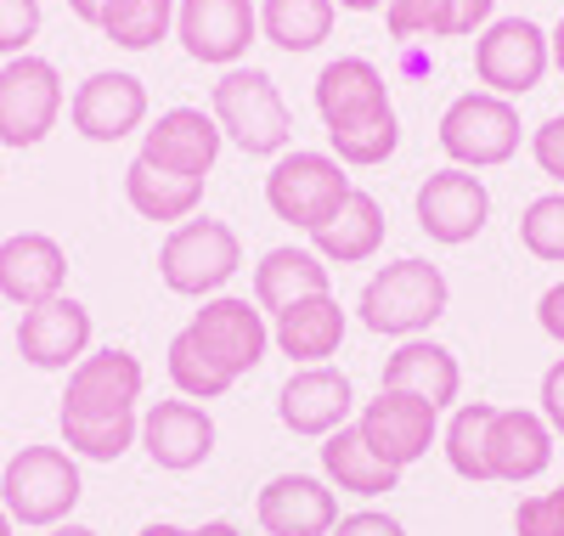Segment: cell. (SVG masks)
Listing matches in <instances>:
<instances>
[{
	"label": "cell",
	"instance_id": "ee69618b",
	"mask_svg": "<svg viewBox=\"0 0 564 536\" xmlns=\"http://www.w3.org/2000/svg\"><path fill=\"white\" fill-rule=\"evenodd\" d=\"M135 536H186V525H170V519H153V525H141Z\"/></svg>",
	"mask_w": 564,
	"mask_h": 536
},
{
	"label": "cell",
	"instance_id": "8d00e7d4",
	"mask_svg": "<svg viewBox=\"0 0 564 536\" xmlns=\"http://www.w3.org/2000/svg\"><path fill=\"white\" fill-rule=\"evenodd\" d=\"M531 159H536V170H542L547 181L564 186V114L542 119V130L531 136Z\"/></svg>",
	"mask_w": 564,
	"mask_h": 536
},
{
	"label": "cell",
	"instance_id": "74e56055",
	"mask_svg": "<svg viewBox=\"0 0 564 536\" xmlns=\"http://www.w3.org/2000/svg\"><path fill=\"white\" fill-rule=\"evenodd\" d=\"M327 536H406V525L384 508H356V514H339V525Z\"/></svg>",
	"mask_w": 564,
	"mask_h": 536
},
{
	"label": "cell",
	"instance_id": "52a82bcc",
	"mask_svg": "<svg viewBox=\"0 0 564 536\" xmlns=\"http://www.w3.org/2000/svg\"><path fill=\"white\" fill-rule=\"evenodd\" d=\"M435 141L457 170H497L520 153V108L491 90H463L446 103Z\"/></svg>",
	"mask_w": 564,
	"mask_h": 536
},
{
	"label": "cell",
	"instance_id": "1f68e13d",
	"mask_svg": "<svg viewBox=\"0 0 564 536\" xmlns=\"http://www.w3.org/2000/svg\"><path fill=\"white\" fill-rule=\"evenodd\" d=\"M486 424H491V401H463L441 435L446 447V463L457 480H475V485H491V463H486Z\"/></svg>",
	"mask_w": 564,
	"mask_h": 536
},
{
	"label": "cell",
	"instance_id": "7a4b0ae2",
	"mask_svg": "<svg viewBox=\"0 0 564 536\" xmlns=\"http://www.w3.org/2000/svg\"><path fill=\"white\" fill-rule=\"evenodd\" d=\"M316 114L327 125V148L345 170H372L401 148L390 79L367 57H334L316 74Z\"/></svg>",
	"mask_w": 564,
	"mask_h": 536
},
{
	"label": "cell",
	"instance_id": "3957f363",
	"mask_svg": "<svg viewBox=\"0 0 564 536\" xmlns=\"http://www.w3.org/2000/svg\"><path fill=\"white\" fill-rule=\"evenodd\" d=\"M209 114L220 125V136L249 159H282L294 141V114L282 103V90L265 68H220L215 90H209Z\"/></svg>",
	"mask_w": 564,
	"mask_h": 536
},
{
	"label": "cell",
	"instance_id": "e575fe53",
	"mask_svg": "<svg viewBox=\"0 0 564 536\" xmlns=\"http://www.w3.org/2000/svg\"><path fill=\"white\" fill-rule=\"evenodd\" d=\"M40 0H0V57H23L40 40Z\"/></svg>",
	"mask_w": 564,
	"mask_h": 536
},
{
	"label": "cell",
	"instance_id": "7bdbcfd3",
	"mask_svg": "<svg viewBox=\"0 0 564 536\" xmlns=\"http://www.w3.org/2000/svg\"><path fill=\"white\" fill-rule=\"evenodd\" d=\"M547 52H553V68L564 74V18L553 23V34H547Z\"/></svg>",
	"mask_w": 564,
	"mask_h": 536
},
{
	"label": "cell",
	"instance_id": "ba28073f",
	"mask_svg": "<svg viewBox=\"0 0 564 536\" xmlns=\"http://www.w3.org/2000/svg\"><path fill=\"white\" fill-rule=\"evenodd\" d=\"M350 199V170L334 153L294 148L282 153L265 175V204L276 221H289L294 232H316L322 221H334V210Z\"/></svg>",
	"mask_w": 564,
	"mask_h": 536
},
{
	"label": "cell",
	"instance_id": "ffe728a7",
	"mask_svg": "<svg viewBox=\"0 0 564 536\" xmlns=\"http://www.w3.org/2000/svg\"><path fill=\"white\" fill-rule=\"evenodd\" d=\"M254 519L265 536H327L339 525V497L316 474H276L260 485Z\"/></svg>",
	"mask_w": 564,
	"mask_h": 536
},
{
	"label": "cell",
	"instance_id": "60d3db41",
	"mask_svg": "<svg viewBox=\"0 0 564 536\" xmlns=\"http://www.w3.org/2000/svg\"><path fill=\"white\" fill-rule=\"evenodd\" d=\"M68 12L90 29H102V12H108V0H68Z\"/></svg>",
	"mask_w": 564,
	"mask_h": 536
},
{
	"label": "cell",
	"instance_id": "7dc6e473",
	"mask_svg": "<svg viewBox=\"0 0 564 536\" xmlns=\"http://www.w3.org/2000/svg\"><path fill=\"white\" fill-rule=\"evenodd\" d=\"M0 536H12V514L7 508H0Z\"/></svg>",
	"mask_w": 564,
	"mask_h": 536
},
{
	"label": "cell",
	"instance_id": "d4e9b609",
	"mask_svg": "<svg viewBox=\"0 0 564 536\" xmlns=\"http://www.w3.org/2000/svg\"><path fill=\"white\" fill-rule=\"evenodd\" d=\"M384 232H390L384 204L372 199V192L350 186V199L334 210V221H322V226L311 232V243H316V255H322L327 266H367L372 255L384 249Z\"/></svg>",
	"mask_w": 564,
	"mask_h": 536
},
{
	"label": "cell",
	"instance_id": "ac0fdd59",
	"mask_svg": "<svg viewBox=\"0 0 564 536\" xmlns=\"http://www.w3.org/2000/svg\"><path fill=\"white\" fill-rule=\"evenodd\" d=\"M18 356L40 373H74L90 356V311L68 294L23 311L18 322Z\"/></svg>",
	"mask_w": 564,
	"mask_h": 536
},
{
	"label": "cell",
	"instance_id": "4dcf8cb0",
	"mask_svg": "<svg viewBox=\"0 0 564 536\" xmlns=\"http://www.w3.org/2000/svg\"><path fill=\"white\" fill-rule=\"evenodd\" d=\"M164 367H170V384L181 389L186 401H220L226 389L238 384V378H231V373H226V367H220V362L204 351V339H198L193 328H181V333L170 339Z\"/></svg>",
	"mask_w": 564,
	"mask_h": 536
},
{
	"label": "cell",
	"instance_id": "f6af8a7d",
	"mask_svg": "<svg viewBox=\"0 0 564 536\" xmlns=\"http://www.w3.org/2000/svg\"><path fill=\"white\" fill-rule=\"evenodd\" d=\"M334 7H345V12H384L390 0H334Z\"/></svg>",
	"mask_w": 564,
	"mask_h": 536
},
{
	"label": "cell",
	"instance_id": "f546056e",
	"mask_svg": "<svg viewBox=\"0 0 564 536\" xmlns=\"http://www.w3.org/2000/svg\"><path fill=\"white\" fill-rule=\"evenodd\" d=\"M339 7L334 0H260V34L276 52H316V45L334 34Z\"/></svg>",
	"mask_w": 564,
	"mask_h": 536
},
{
	"label": "cell",
	"instance_id": "7402d4cb",
	"mask_svg": "<svg viewBox=\"0 0 564 536\" xmlns=\"http://www.w3.org/2000/svg\"><path fill=\"white\" fill-rule=\"evenodd\" d=\"M486 463H491V480H508V485H525V480L547 474V463H553V429H547V418L525 412V407H491Z\"/></svg>",
	"mask_w": 564,
	"mask_h": 536
},
{
	"label": "cell",
	"instance_id": "7c38bea8",
	"mask_svg": "<svg viewBox=\"0 0 564 536\" xmlns=\"http://www.w3.org/2000/svg\"><path fill=\"white\" fill-rule=\"evenodd\" d=\"M412 210H417L423 237L446 243V249H463V243H475V237L486 232V221H491V192H486V181H480L475 170L446 164V170H435L430 181L417 186Z\"/></svg>",
	"mask_w": 564,
	"mask_h": 536
},
{
	"label": "cell",
	"instance_id": "83f0119b",
	"mask_svg": "<svg viewBox=\"0 0 564 536\" xmlns=\"http://www.w3.org/2000/svg\"><path fill=\"white\" fill-rule=\"evenodd\" d=\"M322 480L334 485V492H350V497H384V492L401 485V469H390L361 441V429L345 424L322 441Z\"/></svg>",
	"mask_w": 564,
	"mask_h": 536
},
{
	"label": "cell",
	"instance_id": "9c48e42d",
	"mask_svg": "<svg viewBox=\"0 0 564 536\" xmlns=\"http://www.w3.org/2000/svg\"><path fill=\"white\" fill-rule=\"evenodd\" d=\"M63 119V74L34 52L0 68V148H40Z\"/></svg>",
	"mask_w": 564,
	"mask_h": 536
},
{
	"label": "cell",
	"instance_id": "9a60e30c",
	"mask_svg": "<svg viewBox=\"0 0 564 536\" xmlns=\"http://www.w3.org/2000/svg\"><path fill=\"white\" fill-rule=\"evenodd\" d=\"M356 412V384L339 367H300L289 373V384L276 389V418L282 429L305 435V441H327L334 429H345Z\"/></svg>",
	"mask_w": 564,
	"mask_h": 536
},
{
	"label": "cell",
	"instance_id": "484cf974",
	"mask_svg": "<svg viewBox=\"0 0 564 536\" xmlns=\"http://www.w3.org/2000/svg\"><path fill=\"white\" fill-rule=\"evenodd\" d=\"M311 294H334L327 282V260L316 249H300V243H282V249H265L260 266H254V305L265 317L289 311Z\"/></svg>",
	"mask_w": 564,
	"mask_h": 536
},
{
	"label": "cell",
	"instance_id": "44dd1931",
	"mask_svg": "<svg viewBox=\"0 0 564 536\" xmlns=\"http://www.w3.org/2000/svg\"><path fill=\"white\" fill-rule=\"evenodd\" d=\"M68 282V255L57 237L45 232H12L7 243H0V294H7L12 305L34 311L45 300H57Z\"/></svg>",
	"mask_w": 564,
	"mask_h": 536
},
{
	"label": "cell",
	"instance_id": "8992f818",
	"mask_svg": "<svg viewBox=\"0 0 564 536\" xmlns=\"http://www.w3.org/2000/svg\"><path fill=\"white\" fill-rule=\"evenodd\" d=\"M243 266V243L226 221H209V215H193L170 226L164 249H159V277L170 294L181 300H215L220 288L238 277Z\"/></svg>",
	"mask_w": 564,
	"mask_h": 536
},
{
	"label": "cell",
	"instance_id": "f35d334b",
	"mask_svg": "<svg viewBox=\"0 0 564 536\" xmlns=\"http://www.w3.org/2000/svg\"><path fill=\"white\" fill-rule=\"evenodd\" d=\"M542 407V418H547V429H553V441H564V356L542 373V396H536Z\"/></svg>",
	"mask_w": 564,
	"mask_h": 536
},
{
	"label": "cell",
	"instance_id": "d6986e66",
	"mask_svg": "<svg viewBox=\"0 0 564 536\" xmlns=\"http://www.w3.org/2000/svg\"><path fill=\"white\" fill-rule=\"evenodd\" d=\"M68 119L85 141H124L130 130L148 125V85L124 68H102L74 90Z\"/></svg>",
	"mask_w": 564,
	"mask_h": 536
},
{
	"label": "cell",
	"instance_id": "4316f807",
	"mask_svg": "<svg viewBox=\"0 0 564 536\" xmlns=\"http://www.w3.org/2000/svg\"><path fill=\"white\" fill-rule=\"evenodd\" d=\"M491 12H497V0H390L384 29L401 45H412V40H463V34L486 29Z\"/></svg>",
	"mask_w": 564,
	"mask_h": 536
},
{
	"label": "cell",
	"instance_id": "603a6c76",
	"mask_svg": "<svg viewBox=\"0 0 564 536\" xmlns=\"http://www.w3.org/2000/svg\"><path fill=\"white\" fill-rule=\"evenodd\" d=\"M379 389H401V396H417V401H430L435 412H446L463 396V367H457V356L441 345V339L417 333V339H401V345L390 351Z\"/></svg>",
	"mask_w": 564,
	"mask_h": 536
},
{
	"label": "cell",
	"instance_id": "b9f144b4",
	"mask_svg": "<svg viewBox=\"0 0 564 536\" xmlns=\"http://www.w3.org/2000/svg\"><path fill=\"white\" fill-rule=\"evenodd\" d=\"M186 536H243V530L231 525V519H204L198 530H186Z\"/></svg>",
	"mask_w": 564,
	"mask_h": 536
},
{
	"label": "cell",
	"instance_id": "6da1fadb",
	"mask_svg": "<svg viewBox=\"0 0 564 536\" xmlns=\"http://www.w3.org/2000/svg\"><path fill=\"white\" fill-rule=\"evenodd\" d=\"M141 389H148V367L130 351H90L63 389V447L90 463H119L141 441Z\"/></svg>",
	"mask_w": 564,
	"mask_h": 536
},
{
	"label": "cell",
	"instance_id": "bcb514c9",
	"mask_svg": "<svg viewBox=\"0 0 564 536\" xmlns=\"http://www.w3.org/2000/svg\"><path fill=\"white\" fill-rule=\"evenodd\" d=\"M45 536H97V530H90V525H74V519H63V525H52Z\"/></svg>",
	"mask_w": 564,
	"mask_h": 536
},
{
	"label": "cell",
	"instance_id": "8fae6325",
	"mask_svg": "<svg viewBox=\"0 0 564 536\" xmlns=\"http://www.w3.org/2000/svg\"><path fill=\"white\" fill-rule=\"evenodd\" d=\"M175 34L193 63L238 68L249 57V45L260 40V7L254 0H181Z\"/></svg>",
	"mask_w": 564,
	"mask_h": 536
},
{
	"label": "cell",
	"instance_id": "d6a6232c",
	"mask_svg": "<svg viewBox=\"0 0 564 536\" xmlns=\"http://www.w3.org/2000/svg\"><path fill=\"white\" fill-rule=\"evenodd\" d=\"M175 29V0H108L102 34L124 52H153V45Z\"/></svg>",
	"mask_w": 564,
	"mask_h": 536
},
{
	"label": "cell",
	"instance_id": "2e32d148",
	"mask_svg": "<svg viewBox=\"0 0 564 536\" xmlns=\"http://www.w3.org/2000/svg\"><path fill=\"white\" fill-rule=\"evenodd\" d=\"M226 148V136L215 125V114L204 108H164L148 130H141V153L153 170H170V175H193V181H209L215 159Z\"/></svg>",
	"mask_w": 564,
	"mask_h": 536
},
{
	"label": "cell",
	"instance_id": "277c9868",
	"mask_svg": "<svg viewBox=\"0 0 564 536\" xmlns=\"http://www.w3.org/2000/svg\"><path fill=\"white\" fill-rule=\"evenodd\" d=\"M452 305V282L441 266L430 260H395V266H379L367 277L361 288V300H356V317L367 333H379V339H417V333H430Z\"/></svg>",
	"mask_w": 564,
	"mask_h": 536
},
{
	"label": "cell",
	"instance_id": "e0dca14e",
	"mask_svg": "<svg viewBox=\"0 0 564 536\" xmlns=\"http://www.w3.org/2000/svg\"><path fill=\"white\" fill-rule=\"evenodd\" d=\"M141 452H148L164 474H193L215 452V418L198 401H153L141 412Z\"/></svg>",
	"mask_w": 564,
	"mask_h": 536
},
{
	"label": "cell",
	"instance_id": "cb8c5ba5",
	"mask_svg": "<svg viewBox=\"0 0 564 536\" xmlns=\"http://www.w3.org/2000/svg\"><path fill=\"white\" fill-rule=\"evenodd\" d=\"M345 328H350V317L334 294H311V300L271 317V345L300 367H322L327 356H339Z\"/></svg>",
	"mask_w": 564,
	"mask_h": 536
},
{
	"label": "cell",
	"instance_id": "5b68a950",
	"mask_svg": "<svg viewBox=\"0 0 564 536\" xmlns=\"http://www.w3.org/2000/svg\"><path fill=\"white\" fill-rule=\"evenodd\" d=\"M79 497H85V480L68 447H23L0 469V508L12 514V525L52 530L79 508Z\"/></svg>",
	"mask_w": 564,
	"mask_h": 536
},
{
	"label": "cell",
	"instance_id": "4fadbf2b",
	"mask_svg": "<svg viewBox=\"0 0 564 536\" xmlns=\"http://www.w3.org/2000/svg\"><path fill=\"white\" fill-rule=\"evenodd\" d=\"M356 429L390 469H412L441 441V412L430 401H417V396H401V389H379V396L361 407Z\"/></svg>",
	"mask_w": 564,
	"mask_h": 536
},
{
	"label": "cell",
	"instance_id": "836d02e7",
	"mask_svg": "<svg viewBox=\"0 0 564 536\" xmlns=\"http://www.w3.org/2000/svg\"><path fill=\"white\" fill-rule=\"evenodd\" d=\"M520 243H525V255H536L547 266H564V186L558 192H542V199L525 204Z\"/></svg>",
	"mask_w": 564,
	"mask_h": 536
},
{
	"label": "cell",
	"instance_id": "d590c367",
	"mask_svg": "<svg viewBox=\"0 0 564 536\" xmlns=\"http://www.w3.org/2000/svg\"><path fill=\"white\" fill-rule=\"evenodd\" d=\"M513 536H564V485L525 497L513 514Z\"/></svg>",
	"mask_w": 564,
	"mask_h": 536
},
{
	"label": "cell",
	"instance_id": "f1b7e54d",
	"mask_svg": "<svg viewBox=\"0 0 564 536\" xmlns=\"http://www.w3.org/2000/svg\"><path fill=\"white\" fill-rule=\"evenodd\" d=\"M124 199H130V210H135L141 221L181 226V221H193V215H198V204H204V181L153 170L148 159H130V164H124Z\"/></svg>",
	"mask_w": 564,
	"mask_h": 536
},
{
	"label": "cell",
	"instance_id": "30bf717a",
	"mask_svg": "<svg viewBox=\"0 0 564 536\" xmlns=\"http://www.w3.org/2000/svg\"><path fill=\"white\" fill-rule=\"evenodd\" d=\"M553 68L547 52V29H536L531 18H491L475 34V74L491 96H525L542 85V74Z\"/></svg>",
	"mask_w": 564,
	"mask_h": 536
},
{
	"label": "cell",
	"instance_id": "ab89813d",
	"mask_svg": "<svg viewBox=\"0 0 564 536\" xmlns=\"http://www.w3.org/2000/svg\"><path fill=\"white\" fill-rule=\"evenodd\" d=\"M536 322H542V333L553 339V345H564V282H553L536 300Z\"/></svg>",
	"mask_w": 564,
	"mask_h": 536
},
{
	"label": "cell",
	"instance_id": "5bb4252c",
	"mask_svg": "<svg viewBox=\"0 0 564 536\" xmlns=\"http://www.w3.org/2000/svg\"><path fill=\"white\" fill-rule=\"evenodd\" d=\"M186 328L204 339V351H209L231 378L254 373V367L265 362V351H271V317H265L254 300H243V294H215V300H204V311L186 322Z\"/></svg>",
	"mask_w": 564,
	"mask_h": 536
}]
</instances>
